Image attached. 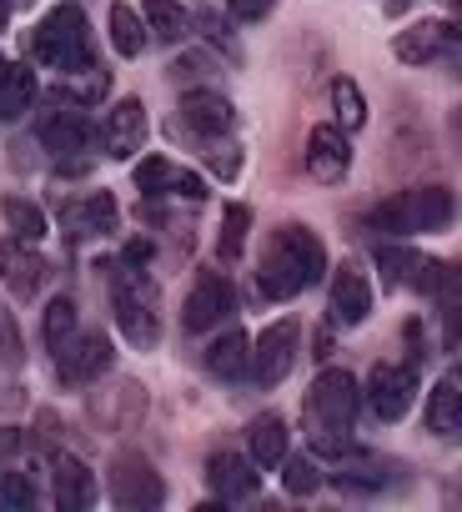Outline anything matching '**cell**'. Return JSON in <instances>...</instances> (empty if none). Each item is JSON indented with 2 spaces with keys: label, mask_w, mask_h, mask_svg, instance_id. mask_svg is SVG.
I'll return each mask as SVG.
<instances>
[{
  "label": "cell",
  "mask_w": 462,
  "mask_h": 512,
  "mask_svg": "<svg viewBox=\"0 0 462 512\" xmlns=\"http://www.w3.org/2000/svg\"><path fill=\"white\" fill-rule=\"evenodd\" d=\"M327 277V246L317 241L312 226H277L267 251H262V267H257V292L267 302H292L307 287H317Z\"/></svg>",
  "instance_id": "cell-1"
},
{
  "label": "cell",
  "mask_w": 462,
  "mask_h": 512,
  "mask_svg": "<svg viewBox=\"0 0 462 512\" xmlns=\"http://www.w3.org/2000/svg\"><path fill=\"white\" fill-rule=\"evenodd\" d=\"M111 307H116V327L131 347H156L161 342V292L141 267L121 262L111 272Z\"/></svg>",
  "instance_id": "cell-2"
},
{
  "label": "cell",
  "mask_w": 462,
  "mask_h": 512,
  "mask_svg": "<svg viewBox=\"0 0 462 512\" xmlns=\"http://www.w3.org/2000/svg\"><path fill=\"white\" fill-rule=\"evenodd\" d=\"M452 216H457V201L447 186H412V191H397L382 206H372L367 221L387 236H412V231H442V226H452Z\"/></svg>",
  "instance_id": "cell-3"
},
{
  "label": "cell",
  "mask_w": 462,
  "mask_h": 512,
  "mask_svg": "<svg viewBox=\"0 0 462 512\" xmlns=\"http://www.w3.org/2000/svg\"><path fill=\"white\" fill-rule=\"evenodd\" d=\"M36 61L61 71V76L91 71V31H86V16L76 6L46 11V21L36 26Z\"/></svg>",
  "instance_id": "cell-4"
},
{
  "label": "cell",
  "mask_w": 462,
  "mask_h": 512,
  "mask_svg": "<svg viewBox=\"0 0 462 512\" xmlns=\"http://www.w3.org/2000/svg\"><path fill=\"white\" fill-rule=\"evenodd\" d=\"M357 407H362L357 377L342 372V367H327L312 382V392H307V432H317V427H352Z\"/></svg>",
  "instance_id": "cell-5"
},
{
  "label": "cell",
  "mask_w": 462,
  "mask_h": 512,
  "mask_svg": "<svg viewBox=\"0 0 462 512\" xmlns=\"http://www.w3.org/2000/svg\"><path fill=\"white\" fill-rule=\"evenodd\" d=\"M106 482H111V502L121 512H146V507H161L166 502V482H161V472L141 452H116Z\"/></svg>",
  "instance_id": "cell-6"
},
{
  "label": "cell",
  "mask_w": 462,
  "mask_h": 512,
  "mask_svg": "<svg viewBox=\"0 0 462 512\" xmlns=\"http://www.w3.org/2000/svg\"><path fill=\"white\" fill-rule=\"evenodd\" d=\"M377 267H382V287H412L417 297H437L452 277L437 256H417L397 246H377Z\"/></svg>",
  "instance_id": "cell-7"
},
{
  "label": "cell",
  "mask_w": 462,
  "mask_h": 512,
  "mask_svg": "<svg viewBox=\"0 0 462 512\" xmlns=\"http://www.w3.org/2000/svg\"><path fill=\"white\" fill-rule=\"evenodd\" d=\"M297 342H302V332H297L292 317L262 327V337L252 342V367H247V377H257L262 387H277V382L297 367Z\"/></svg>",
  "instance_id": "cell-8"
},
{
  "label": "cell",
  "mask_w": 462,
  "mask_h": 512,
  "mask_svg": "<svg viewBox=\"0 0 462 512\" xmlns=\"http://www.w3.org/2000/svg\"><path fill=\"white\" fill-rule=\"evenodd\" d=\"M417 397V372L407 362H377L367 377V407L377 422H402Z\"/></svg>",
  "instance_id": "cell-9"
},
{
  "label": "cell",
  "mask_w": 462,
  "mask_h": 512,
  "mask_svg": "<svg viewBox=\"0 0 462 512\" xmlns=\"http://www.w3.org/2000/svg\"><path fill=\"white\" fill-rule=\"evenodd\" d=\"M231 312H237L231 282H226L221 272H201L196 287H191V297H186V307H181V327H186V332H211V327H221Z\"/></svg>",
  "instance_id": "cell-10"
},
{
  "label": "cell",
  "mask_w": 462,
  "mask_h": 512,
  "mask_svg": "<svg viewBox=\"0 0 462 512\" xmlns=\"http://www.w3.org/2000/svg\"><path fill=\"white\" fill-rule=\"evenodd\" d=\"M46 256L31 246V241H0V282H6V292L16 297V302H31L36 292H41V282H46Z\"/></svg>",
  "instance_id": "cell-11"
},
{
  "label": "cell",
  "mask_w": 462,
  "mask_h": 512,
  "mask_svg": "<svg viewBox=\"0 0 462 512\" xmlns=\"http://www.w3.org/2000/svg\"><path fill=\"white\" fill-rule=\"evenodd\" d=\"M56 372L81 387V382H96L101 372H111V342L101 332H76L71 342L56 347Z\"/></svg>",
  "instance_id": "cell-12"
},
{
  "label": "cell",
  "mask_w": 462,
  "mask_h": 512,
  "mask_svg": "<svg viewBox=\"0 0 462 512\" xmlns=\"http://www.w3.org/2000/svg\"><path fill=\"white\" fill-rule=\"evenodd\" d=\"M146 106L136 101V96H126V101H116L111 106V116H106V126H101V146H106V156L111 161H131L141 146H146Z\"/></svg>",
  "instance_id": "cell-13"
},
{
  "label": "cell",
  "mask_w": 462,
  "mask_h": 512,
  "mask_svg": "<svg viewBox=\"0 0 462 512\" xmlns=\"http://www.w3.org/2000/svg\"><path fill=\"white\" fill-rule=\"evenodd\" d=\"M347 171H352V141H347V131L342 126H317L307 136V176L322 181V186H332Z\"/></svg>",
  "instance_id": "cell-14"
},
{
  "label": "cell",
  "mask_w": 462,
  "mask_h": 512,
  "mask_svg": "<svg viewBox=\"0 0 462 512\" xmlns=\"http://www.w3.org/2000/svg\"><path fill=\"white\" fill-rule=\"evenodd\" d=\"M206 482L221 502H247L262 487V467L252 457H237V452H216L206 462Z\"/></svg>",
  "instance_id": "cell-15"
},
{
  "label": "cell",
  "mask_w": 462,
  "mask_h": 512,
  "mask_svg": "<svg viewBox=\"0 0 462 512\" xmlns=\"http://www.w3.org/2000/svg\"><path fill=\"white\" fill-rule=\"evenodd\" d=\"M452 46H457V31H452L447 21H417V26L397 31V41H392L397 61H407V66L442 61V56H452Z\"/></svg>",
  "instance_id": "cell-16"
},
{
  "label": "cell",
  "mask_w": 462,
  "mask_h": 512,
  "mask_svg": "<svg viewBox=\"0 0 462 512\" xmlns=\"http://www.w3.org/2000/svg\"><path fill=\"white\" fill-rule=\"evenodd\" d=\"M176 121L186 126V131H196V136H226L231 131V121H237V111H231V101L221 96V91H186L181 96V106H176Z\"/></svg>",
  "instance_id": "cell-17"
},
{
  "label": "cell",
  "mask_w": 462,
  "mask_h": 512,
  "mask_svg": "<svg viewBox=\"0 0 462 512\" xmlns=\"http://www.w3.org/2000/svg\"><path fill=\"white\" fill-rule=\"evenodd\" d=\"M327 312H332V327H362V322L372 317V282H367L357 267H342V272L332 277V302H327Z\"/></svg>",
  "instance_id": "cell-18"
},
{
  "label": "cell",
  "mask_w": 462,
  "mask_h": 512,
  "mask_svg": "<svg viewBox=\"0 0 462 512\" xmlns=\"http://www.w3.org/2000/svg\"><path fill=\"white\" fill-rule=\"evenodd\" d=\"M51 487H56L61 512H86V507L96 502V477H91V467H86L81 457H71V452H56V457H51Z\"/></svg>",
  "instance_id": "cell-19"
},
{
  "label": "cell",
  "mask_w": 462,
  "mask_h": 512,
  "mask_svg": "<svg viewBox=\"0 0 462 512\" xmlns=\"http://www.w3.org/2000/svg\"><path fill=\"white\" fill-rule=\"evenodd\" d=\"M36 131H41L46 151H56V156H81V151L91 146V121L81 116V106H56V111H46Z\"/></svg>",
  "instance_id": "cell-20"
},
{
  "label": "cell",
  "mask_w": 462,
  "mask_h": 512,
  "mask_svg": "<svg viewBox=\"0 0 462 512\" xmlns=\"http://www.w3.org/2000/svg\"><path fill=\"white\" fill-rule=\"evenodd\" d=\"M422 417H427V432H437V437H457L462 432V382L452 372L437 377V387L427 392Z\"/></svg>",
  "instance_id": "cell-21"
},
{
  "label": "cell",
  "mask_w": 462,
  "mask_h": 512,
  "mask_svg": "<svg viewBox=\"0 0 462 512\" xmlns=\"http://www.w3.org/2000/svg\"><path fill=\"white\" fill-rule=\"evenodd\" d=\"M247 367H252V342H247V332H237V327H226V332L206 347V372L221 377V382L247 377Z\"/></svg>",
  "instance_id": "cell-22"
},
{
  "label": "cell",
  "mask_w": 462,
  "mask_h": 512,
  "mask_svg": "<svg viewBox=\"0 0 462 512\" xmlns=\"http://www.w3.org/2000/svg\"><path fill=\"white\" fill-rule=\"evenodd\" d=\"M247 457H252L262 472H272V467L287 457V422H282L277 412H262V417L247 427Z\"/></svg>",
  "instance_id": "cell-23"
},
{
  "label": "cell",
  "mask_w": 462,
  "mask_h": 512,
  "mask_svg": "<svg viewBox=\"0 0 462 512\" xmlns=\"http://www.w3.org/2000/svg\"><path fill=\"white\" fill-rule=\"evenodd\" d=\"M36 96H41V81H36V71L26 66V61H6V71H0V116L6 121H16L21 111H31L36 106Z\"/></svg>",
  "instance_id": "cell-24"
},
{
  "label": "cell",
  "mask_w": 462,
  "mask_h": 512,
  "mask_svg": "<svg viewBox=\"0 0 462 512\" xmlns=\"http://www.w3.org/2000/svg\"><path fill=\"white\" fill-rule=\"evenodd\" d=\"M141 21H146V31H151L156 41H166V46L186 41V31H191V16L181 11V0H141Z\"/></svg>",
  "instance_id": "cell-25"
},
{
  "label": "cell",
  "mask_w": 462,
  "mask_h": 512,
  "mask_svg": "<svg viewBox=\"0 0 462 512\" xmlns=\"http://www.w3.org/2000/svg\"><path fill=\"white\" fill-rule=\"evenodd\" d=\"M66 226L81 236V231H116V201H111V191H91L86 201H71L66 211Z\"/></svg>",
  "instance_id": "cell-26"
},
{
  "label": "cell",
  "mask_w": 462,
  "mask_h": 512,
  "mask_svg": "<svg viewBox=\"0 0 462 512\" xmlns=\"http://www.w3.org/2000/svg\"><path fill=\"white\" fill-rule=\"evenodd\" d=\"M0 216H6V226H11L16 241H31V246L46 241V231H51L46 211L36 201H26V196H6V201H0Z\"/></svg>",
  "instance_id": "cell-27"
},
{
  "label": "cell",
  "mask_w": 462,
  "mask_h": 512,
  "mask_svg": "<svg viewBox=\"0 0 462 512\" xmlns=\"http://www.w3.org/2000/svg\"><path fill=\"white\" fill-rule=\"evenodd\" d=\"M111 46L126 61H136L146 51V21H141L136 6H126V0H116V6H111Z\"/></svg>",
  "instance_id": "cell-28"
},
{
  "label": "cell",
  "mask_w": 462,
  "mask_h": 512,
  "mask_svg": "<svg viewBox=\"0 0 462 512\" xmlns=\"http://www.w3.org/2000/svg\"><path fill=\"white\" fill-rule=\"evenodd\" d=\"M247 231H252V211L242 201H231L226 216H221V236H216V256H221V262H237V256L247 251Z\"/></svg>",
  "instance_id": "cell-29"
},
{
  "label": "cell",
  "mask_w": 462,
  "mask_h": 512,
  "mask_svg": "<svg viewBox=\"0 0 462 512\" xmlns=\"http://www.w3.org/2000/svg\"><path fill=\"white\" fill-rule=\"evenodd\" d=\"M332 111H337V126L342 131H362L367 126V101H362L357 81H347V76L332 81Z\"/></svg>",
  "instance_id": "cell-30"
},
{
  "label": "cell",
  "mask_w": 462,
  "mask_h": 512,
  "mask_svg": "<svg viewBox=\"0 0 462 512\" xmlns=\"http://www.w3.org/2000/svg\"><path fill=\"white\" fill-rule=\"evenodd\" d=\"M81 332V317H76V302L71 297H56L51 307H46V347L56 352L61 342H71Z\"/></svg>",
  "instance_id": "cell-31"
},
{
  "label": "cell",
  "mask_w": 462,
  "mask_h": 512,
  "mask_svg": "<svg viewBox=\"0 0 462 512\" xmlns=\"http://www.w3.org/2000/svg\"><path fill=\"white\" fill-rule=\"evenodd\" d=\"M277 467H282V482H287L292 497H312V492L322 487V472H317L312 457H282Z\"/></svg>",
  "instance_id": "cell-32"
},
{
  "label": "cell",
  "mask_w": 462,
  "mask_h": 512,
  "mask_svg": "<svg viewBox=\"0 0 462 512\" xmlns=\"http://www.w3.org/2000/svg\"><path fill=\"white\" fill-rule=\"evenodd\" d=\"M161 196H186V201H206V181L196 171H181L166 161V176H161Z\"/></svg>",
  "instance_id": "cell-33"
},
{
  "label": "cell",
  "mask_w": 462,
  "mask_h": 512,
  "mask_svg": "<svg viewBox=\"0 0 462 512\" xmlns=\"http://www.w3.org/2000/svg\"><path fill=\"white\" fill-rule=\"evenodd\" d=\"M36 492L26 482V472H0V507H31Z\"/></svg>",
  "instance_id": "cell-34"
},
{
  "label": "cell",
  "mask_w": 462,
  "mask_h": 512,
  "mask_svg": "<svg viewBox=\"0 0 462 512\" xmlns=\"http://www.w3.org/2000/svg\"><path fill=\"white\" fill-rule=\"evenodd\" d=\"M272 6H277V0H226V11L237 16V21H247V26L267 21V16H272Z\"/></svg>",
  "instance_id": "cell-35"
},
{
  "label": "cell",
  "mask_w": 462,
  "mask_h": 512,
  "mask_svg": "<svg viewBox=\"0 0 462 512\" xmlns=\"http://www.w3.org/2000/svg\"><path fill=\"white\" fill-rule=\"evenodd\" d=\"M237 166H242L237 146H221V151H211V171H216V176H226V181H231V176H237Z\"/></svg>",
  "instance_id": "cell-36"
},
{
  "label": "cell",
  "mask_w": 462,
  "mask_h": 512,
  "mask_svg": "<svg viewBox=\"0 0 462 512\" xmlns=\"http://www.w3.org/2000/svg\"><path fill=\"white\" fill-rule=\"evenodd\" d=\"M0 71H6V56H0Z\"/></svg>",
  "instance_id": "cell-37"
}]
</instances>
